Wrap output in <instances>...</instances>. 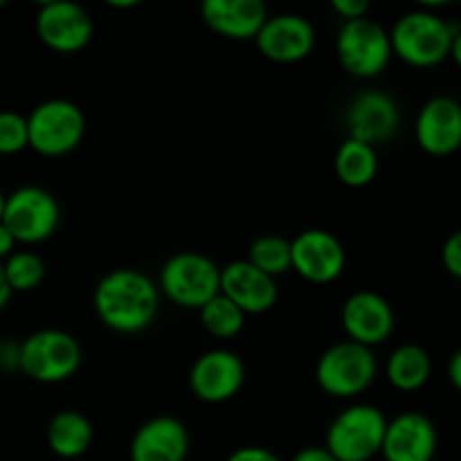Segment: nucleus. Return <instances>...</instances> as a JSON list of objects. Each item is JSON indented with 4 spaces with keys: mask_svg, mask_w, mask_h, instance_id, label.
<instances>
[{
    "mask_svg": "<svg viewBox=\"0 0 461 461\" xmlns=\"http://www.w3.org/2000/svg\"><path fill=\"white\" fill-rule=\"evenodd\" d=\"M93 302L97 318L108 329L140 333L156 320L160 291L149 275L135 268H115L99 279Z\"/></svg>",
    "mask_w": 461,
    "mask_h": 461,
    "instance_id": "1",
    "label": "nucleus"
},
{
    "mask_svg": "<svg viewBox=\"0 0 461 461\" xmlns=\"http://www.w3.org/2000/svg\"><path fill=\"white\" fill-rule=\"evenodd\" d=\"M457 27L439 14L414 9L403 14L390 32L392 52L414 68H432L450 57Z\"/></svg>",
    "mask_w": 461,
    "mask_h": 461,
    "instance_id": "2",
    "label": "nucleus"
},
{
    "mask_svg": "<svg viewBox=\"0 0 461 461\" xmlns=\"http://www.w3.org/2000/svg\"><path fill=\"white\" fill-rule=\"evenodd\" d=\"M79 340L61 329H41L21 342L18 369L36 383H63L81 367Z\"/></svg>",
    "mask_w": 461,
    "mask_h": 461,
    "instance_id": "3",
    "label": "nucleus"
},
{
    "mask_svg": "<svg viewBox=\"0 0 461 461\" xmlns=\"http://www.w3.org/2000/svg\"><path fill=\"white\" fill-rule=\"evenodd\" d=\"M387 419L378 408L356 403L342 410L327 430L324 448L336 461H372L381 455Z\"/></svg>",
    "mask_w": 461,
    "mask_h": 461,
    "instance_id": "4",
    "label": "nucleus"
},
{
    "mask_svg": "<svg viewBox=\"0 0 461 461\" xmlns=\"http://www.w3.org/2000/svg\"><path fill=\"white\" fill-rule=\"evenodd\" d=\"M378 363L376 356L369 347L358 345V342H336L329 347L318 360L315 367V381L336 399H351L372 387L376 381Z\"/></svg>",
    "mask_w": 461,
    "mask_h": 461,
    "instance_id": "5",
    "label": "nucleus"
},
{
    "mask_svg": "<svg viewBox=\"0 0 461 461\" xmlns=\"http://www.w3.org/2000/svg\"><path fill=\"white\" fill-rule=\"evenodd\" d=\"M86 135V115L75 102L48 99L27 115L30 147L45 158H61L75 151Z\"/></svg>",
    "mask_w": 461,
    "mask_h": 461,
    "instance_id": "6",
    "label": "nucleus"
},
{
    "mask_svg": "<svg viewBox=\"0 0 461 461\" xmlns=\"http://www.w3.org/2000/svg\"><path fill=\"white\" fill-rule=\"evenodd\" d=\"M160 291L183 309L201 311L221 293V268L201 252H178L162 266Z\"/></svg>",
    "mask_w": 461,
    "mask_h": 461,
    "instance_id": "7",
    "label": "nucleus"
},
{
    "mask_svg": "<svg viewBox=\"0 0 461 461\" xmlns=\"http://www.w3.org/2000/svg\"><path fill=\"white\" fill-rule=\"evenodd\" d=\"M336 52L340 66L358 79H372L381 75L394 54L390 32L367 16L342 23Z\"/></svg>",
    "mask_w": 461,
    "mask_h": 461,
    "instance_id": "8",
    "label": "nucleus"
},
{
    "mask_svg": "<svg viewBox=\"0 0 461 461\" xmlns=\"http://www.w3.org/2000/svg\"><path fill=\"white\" fill-rule=\"evenodd\" d=\"M61 210L48 189L25 185L5 198L3 223L16 243H43L57 232Z\"/></svg>",
    "mask_w": 461,
    "mask_h": 461,
    "instance_id": "9",
    "label": "nucleus"
},
{
    "mask_svg": "<svg viewBox=\"0 0 461 461\" xmlns=\"http://www.w3.org/2000/svg\"><path fill=\"white\" fill-rule=\"evenodd\" d=\"M293 270L311 284H331L345 273L347 255L340 239L327 230H304L291 241Z\"/></svg>",
    "mask_w": 461,
    "mask_h": 461,
    "instance_id": "10",
    "label": "nucleus"
},
{
    "mask_svg": "<svg viewBox=\"0 0 461 461\" xmlns=\"http://www.w3.org/2000/svg\"><path fill=\"white\" fill-rule=\"evenodd\" d=\"M36 32L50 50L72 54L84 50L93 39V18L81 5L52 0L41 5L36 14Z\"/></svg>",
    "mask_w": 461,
    "mask_h": 461,
    "instance_id": "11",
    "label": "nucleus"
},
{
    "mask_svg": "<svg viewBox=\"0 0 461 461\" xmlns=\"http://www.w3.org/2000/svg\"><path fill=\"white\" fill-rule=\"evenodd\" d=\"M246 365L234 351L212 349L198 356L189 372L192 392L205 403H225L241 392Z\"/></svg>",
    "mask_w": 461,
    "mask_h": 461,
    "instance_id": "12",
    "label": "nucleus"
},
{
    "mask_svg": "<svg viewBox=\"0 0 461 461\" xmlns=\"http://www.w3.org/2000/svg\"><path fill=\"white\" fill-rule=\"evenodd\" d=\"M401 124V113L394 97L383 90H365L347 108V129L349 138L369 144L387 142L396 135Z\"/></svg>",
    "mask_w": 461,
    "mask_h": 461,
    "instance_id": "13",
    "label": "nucleus"
},
{
    "mask_svg": "<svg viewBox=\"0 0 461 461\" xmlns=\"http://www.w3.org/2000/svg\"><path fill=\"white\" fill-rule=\"evenodd\" d=\"M257 48L275 63H297L315 48V30L300 14L268 16L255 39Z\"/></svg>",
    "mask_w": 461,
    "mask_h": 461,
    "instance_id": "14",
    "label": "nucleus"
},
{
    "mask_svg": "<svg viewBox=\"0 0 461 461\" xmlns=\"http://www.w3.org/2000/svg\"><path fill=\"white\" fill-rule=\"evenodd\" d=\"M340 318L349 340L369 349L383 345L394 331V311L390 302L372 291H358L347 297Z\"/></svg>",
    "mask_w": 461,
    "mask_h": 461,
    "instance_id": "15",
    "label": "nucleus"
},
{
    "mask_svg": "<svg viewBox=\"0 0 461 461\" xmlns=\"http://www.w3.org/2000/svg\"><path fill=\"white\" fill-rule=\"evenodd\" d=\"M417 144L437 158L450 156L461 149V104L457 99L432 97L423 104L414 124Z\"/></svg>",
    "mask_w": 461,
    "mask_h": 461,
    "instance_id": "16",
    "label": "nucleus"
},
{
    "mask_svg": "<svg viewBox=\"0 0 461 461\" xmlns=\"http://www.w3.org/2000/svg\"><path fill=\"white\" fill-rule=\"evenodd\" d=\"M437 446V428L426 414L401 412L387 421L381 455L385 461H432Z\"/></svg>",
    "mask_w": 461,
    "mask_h": 461,
    "instance_id": "17",
    "label": "nucleus"
},
{
    "mask_svg": "<svg viewBox=\"0 0 461 461\" xmlns=\"http://www.w3.org/2000/svg\"><path fill=\"white\" fill-rule=\"evenodd\" d=\"M221 295L239 306L246 315H261L277 302V282L261 273L248 259H237L221 268Z\"/></svg>",
    "mask_w": 461,
    "mask_h": 461,
    "instance_id": "18",
    "label": "nucleus"
},
{
    "mask_svg": "<svg viewBox=\"0 0 461 461\" xmlns=\"http://www.w3.org/2000/svg\"><path fill=\"white\" fill-rule=\"evenodd\" d=\"M201 16L216 34L232 41H248L257 39L270 14L261 0H205L201 5Z\"/></svg>",
    "mask_w": 461,
    "mask_h": 461,
    "instance_id": "19",
    "label": "nucleus"
},
{
    "mask_svg": "<svg viewBox=\"0 0 461 461\" xmlns=\"http://www.w3.org/2000/svg\"><path fill=\"white\" fill-rule=\"evenodd\" d=\"M189 432L178 419L153 417L138 428L131 439V461H185Z\"/></svg>",
    "mask_w": 461,
    "mask_h": 461,
    "instance_id": "20",
    "label": "nucleus"
},
{
    "mask_svg": "<svg viewBox=\"0 0 461 461\" xmlns=\"http://www.w3.org/2000/svg\"><path fill=\"white\" fill-rule=\"evenodd\" d=\"M90 444H93V423L77 410H61L48 423V446L57 457H81Z\"/></svg>",
    "mask_w": 461,
    "mask_h": 461,
    "instance_id": "21",
    "label": "nucleus"
},
{
    "mask_svg": "<svg viewBox=\"0 0 461 461\" xmlns=\"http://www.w3.org/2000/svg\"><path fill=\"white\" fill-rule=\"evenodd\" d=\"M387 381L401 392H417L430 381L432 360L423 347L401 345L387 358Z\"/></svg>",
    "mask_w": 461,
    "mask_h": 461,
    "instance_id": "22",
    "label": "nucleus"
},
{
    "mask_svg": "<svg viewBox=\"0 0 461 461\" xmlns=\"http://www.w3.org/2000/svg\"><path fill=\"white\" fill-rule=\"evenodd\" d=\"M336 174L347 187H367L378 174V153L369 144L358 142L354 138H347L338 147L336 153Z\"/></svg>",
    "mask_w": 461,
    "mask_h": 461,
    "instance_id": "23",
    "label": "nucleus"
},
{
    "mask_svg": "<svg viewBox=\"0 0 461 461\" xmlns=\"http://www.w3.org/2000/svg\"><path fill=\"white\" fill-rule=\"evenodd\" d=\"M248 261L268 277L277 279L279 275H286L288 270H293L291 241L277 237V234H264V237L252 241L250 250H248Z\"/></svg>",
    "mask_w": 461,
    "mask_h": 461,
    "instance_id": "24",
    "label": "nucleus"
},
{
    "mask_svg": "<svg viewBox=\"0 0 461 461\" xmlns=\"http://www.w3.org/2000/svg\"><path fill=\"white\" fill-rule=\"evenodd\" d=\"M198 313H201L203 329L219 340H230V338L239 336L248 318L234 302H230L221 293L214 300L207 302Z\"/></svg>",
    "mask_w": 461,
    "mask_h": 461,
    "instance_id": "25",
    "label": "nucleus"
},
{
    "mask_svg": "<svg viewBox=\"0 0 461 461\" xmlns=\"http://www.w3.org/2000/svg\"><path fill=\"white\" fill-rule=\"evenodd\" d=\"M5 279L12 293H30L41 286L45 279V264L39 255L27 250H18L3 261Z\"/></svg>",
    "mask_w": 461,
    "mask_h": 461,
    "instance_id": "26",
    "label": "nucleus"
},
{
    "mask_svg": "<svg viewBox=\"0 0 461 461\" xmlns=\"http://www.w3.org/2000/svg\"><path fill=\"white\" fill-rule=\"evenodd\" d=\"M27 147V117L14 111H0V156H14Z\"/></svg>",
    "mask_w": 461,
    "mask_h": 461,
    "instance_id": "27",
    "label": "nucleus"
},
{
    "mask_svg": "<svg viewBox=\"0 0 461 461\" xmlns=\"http://www.w3.org/2000/svg\"><path fill=\"white\" fill-rule=\"evenodd\" d=\"M441 261L453 277L461 279V230L446 239L444 248H441Z\"/></svg>",
    "mask_w": 461,
    "mask_h": 461,
    "instance_id": "28",
    "label": "nucleus"
},
{
    "mask_svg": "<svg viewBox=\"0 0 461 461\" xmlns=\"http://www.w3.org/2000/svg\"><path fill=\"white\" fill-rule=\"evenodd\" d=\"M333 12L342 16V21H356V18H365L369 12L367 0H333Z\"/></svg>",
    "mask_w": 461,
    "mask_h": 461,
    "instance_id": "29",
    "label": "nucleus"
},
{
    "mask_svg": "<svg viewBox=\"0 0 461 461\" xmlns=\"http://www.w3.org/2000/svg\"><path fill=\"white\" fill-rule=\"evenodd\" d=\"M225 461H282L273 450L261 448V446H243V448L234 450Z\"/></svg>",
    "mask_w": 461,
    "mask_h": 461,
    "instance_id": "30",
    "label": "nucleus"
},
{
    "mask_svg": "<svg viewBox=\"0 0 461 461\" xmlns=\"http://www.w3.org/2000/svg\"><path fill=\"white\" fill-rule=\"evenodd\" d=\"M293 461H336V457L324 446H309V448H302Z\"/></svg>",
    "mask_w": 461,
    "mask_h": 461,
    "instance_id": "31",
    "label": "nucleus"
},
{
    "mask_svg": "<svg viewBox=\"0 0 461 461\" xmlns=\"http://www.w3.org/2000/svg\"><path fill=\"white\" fill-rule=\"evenodd\" d=\"M18 351H21V345H12V342H0V367H3V369H18Z\"/></svg>",
    "mask_w": 461,
    "mask_h": 461,
    "instance_id": "32",
    "label": "nucleus"
},
{
    "mask_svg": "<svg viewBox=\"0 0 461 461\" xmlns=\"http://www.w3.org/2000/svg\"><path fill=\"white\" fill-rule=\"evenodd\" d=\"M14 248H16V239L9 232L7 225L0 221V261H5L9 255H14V252H16Z\"/></svg>",
    "mask_w": 461,
    "mask_h": 461,
    "instance_id": "33",
    "label": "nucleus"
},
{
    "mask_svg": "<svg viewBox=\"0 0 461 461\" xmlns=\"http://www.w3.org/2000/svg\"><path fill=\"white\" fill-rule=\"evenodd\" d=\"M448 378H450V383H453L455 390L461 392V349L455 351L453 358H450Z\"/></svg>",
    "mask_w": 461,
    "mask_h": 461,
    "instance_id": "34",
    "label": "nucleus"
},
{
    "mask_svg": "<svg viewBox=\"0 0 461 461\" xmlns=\"http://www.w3.org/2000/svg\"><path fill=\"white\" fill-rule=\"evenodd\" d=\"M12 288H9L7 279H5V270H3V261H0V311L5 309V306L9 304V300H12Z\"/></svg>",
    "mask_w": 461,
    "mask_h": 461,
    "instance_id": "35",
    "label": "nucleus"
},
{
    "mask_svg": "<svg viewBox=\"0 0 461 461\" xmlns=\"http://www.w3.org/2000/svg\"><path fill=\"white\" fill-rule=\"evenodd\" d=\"M450 57H453V61L461 68V30H457V34H455L453 39V45H450Z\"/></svg>",
    "mask_w": 461,
    "mask_h": 461,
    "instance_id": "36",
    "label": "nucleus"
},
{
    "mask_svg": "<svg viewBox=\"0 0 461 461\" xmlns=\"http://www.w3.org/2000/svg\"><path fill=\"white\" fill-rule=\"evenodd\" d=\"M5 194H3V189H0V221H3V212H5Z\"/></svg>",
    "mask_w": 461,
    "mask_h": 461,
    "instance_id": "37",
    "label": "nucleus"
}]
</instances>
